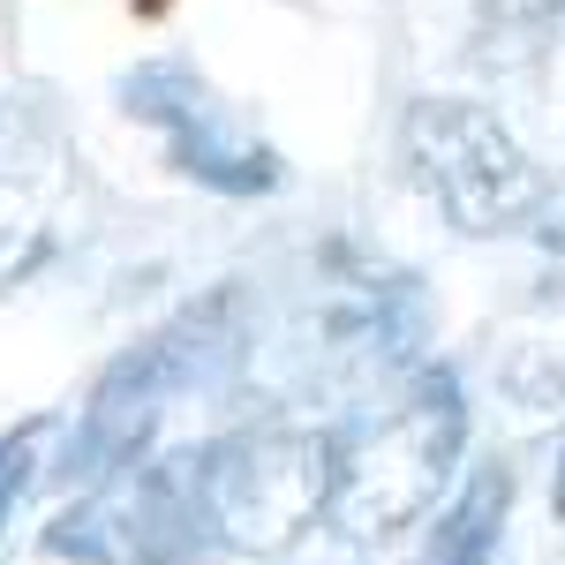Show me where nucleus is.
Listing matches in <instances>:
<instances>
[{"mask_svg": "<svg viewBox=\"0 0 565 565\" xmlns=\"http://www.w3.org/2000/svg\"><path fill=\"white\" fill-rule=\"evenodd\" d=\"M558 15H565V0H476V39L490 61H527L558 31Z\"/></svg>", "mask_w": 565, "mask_h": 565, "instance_id": "39448f33", "label": "nucleus"}, {"mask_svg": "<svg viewBox=\"0 0 565 565\" xmlns=\"http://www.w3.org/2000/svg\"><path fill=\"white\" fill-rule=\"evenodd\" d=\"M136 15H167V8H174V0H129Z\"/></svg>", "mask_w": 565, "mask_h": 565, "instance_id": "0eeeda50", "label": "nucleus"}, {"mask_svg": "<svg viewBox=\"0 0 565 565\" xmlns=\"http://www.w3.org/2000/svg\"><path fill=\"white\" fill-rule=\"evenodd\" d=\"M407 159L423 167L430 196L452 212L460 234H521L551 204L513 129L476 98H423L407 106Z\"/></svg>", "mask_w": 565, "mask_h": 565, "instance_id": "f03ea898", "label": "nucleus"}, {"mask_svg": "<svg viewBox=\"0 0 565 565\" xmlns=\"http://www.w3.org/2000/svg\"><path fill=\"white\" fill-rule=\"evenodd\" d=\"M460 430H468V415H460L452 377H430L399 415L348 437L340 468H332V498H324L332 527H348V535H392V527L423 521L437 482L452 476Z\"/></svg>", "mask_w": 565, "mask_h": 565, "instance_id": "f257e3e1", "label": "nucleus"}, {"mask_svg": "<svg viewBox=\"0 0 565 565\" xmlns=\"http://www.w3.org/2000/svg\"><path fill=\"white\" fill-rule=\"evenodd\" d=\"M31 445H39V423H23L15 437H0V535H8L23 490H31Z\"/></svg>", "mask_w": 565, "mask_h": 565, "instance_id": "423d86ee", "label": "nucleus"}, {"mask_svg": "<svg viewBox=\"0 0 565 565\" xmlns=\"http://www.w3.org/2000/svg\"><path fill=\"white\" fill-rule=\"evenodd\" d=\"M332 468H340V437H249V445H218L196 468L204 527H218V543H234V551H279V543H295L324 513Z\"/></svg>", "mask_w": 565, "mask_h": 565, "instance_id": "7ed1b4c3", "label": "nucleus"}, {"mask_svg": "<svg viewBox=\"0 0 565 565\" xmlns=\"http://www.w3.org/2000/svg\"><path fill=\"white\" fill-rule=\"evenodd\" d=\"M505 505H513V476L505 468H482L460 505L437 521L430 535V565H490L498 558V527H505Z\"/></svg>", "mask_w": 565, "mask_h": 565, "instance_id": "20e7f679", "label": "nucleus"}]
</instances>
